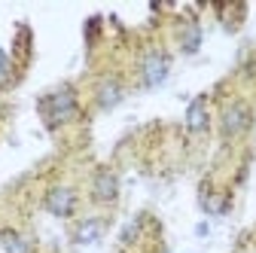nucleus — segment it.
<instances>
[{"label": "nucleus", "mask_w": 256, "mask_h": 253, "mask_svg": "<svg viewBox=\"0 0 256 253\" xmlns=\"http://www.w3.org/2000/svg\"><path fill=\"white\" fill-rule=\"evenodd\" d=\"M43 208L58 216V220H70L80 208V196H76V189L68 186V183H58L52 189H46V196H43Z\"/></svg>", "instance_id": "f03ea898"}, {"label": "nucleus", "mask_w": 256, "mask_h": 253, "mask_svg": "<svg viewBox=\"0 0 256 253\" xmlns=\"http://www.w3.org/2000/svg\"><path fill=\"white\" fill-rule=\"evenodd\" d=\"M122 98H125V88H122V82H119V80H113V76L101 80V86H98V104H101L104 110L116 107Z\"/></svg>", "instance_id": "6e6552de"}, {"label": "nucleus", "mask_w": 256, "mask_h": 253, "mask_svg": "<svg viewBox=\"0 0 256 253\" xmlns=\"http://www.w3.org/2000/svg\"><path fill=\"white\" fill-rule=\"evenodd\" d=\"M180 46H183V52H198V46H202V30H198V24H189L183 30Z\"/></svg>", "instance_id": "9b49d317"}, {"label": "nucleus", "mask_w": 256, "mask_h": 253, "mask_svg": "<svg viewBox=\"0 0 256 253\" xmlns=\"http://www.w3.org/2000/svg\"><path fill=\"white\" fill-rule=\"evenodd\" d=\"M250 125H253V113L244 101H229L226 107H222L220 113V132L222 138H241L250 132Z\"/></svg>", "instance_id": "7ed1b4c3"}, {"label": "nucleus", "mask_w": 256, "mask_h": 253, "mask_svg": "<svg viewBox=\"0 0 256 253\" xmlns=\"http://www.w3.org/2000/svg\"><path fill=\"white\" fill-rule=\"evenodd\" d=\"M76 113H80V98H76L74 86H58L40 98V116L46 122V128H52V132L74 122Z\"/></svg>", "instance_id": "f257e3e1"}, {"label": "nucleus", "mask_w": 256, "mask_h": 253, "mask_svg": "<svg viewBox=\"0 0 256 253\" xmlns=\"http://www.w3.org/2000/svg\"><path fill=\"white\" fill-rule=\"evenodd\" d=\"M104 229H107V220H104V216H82V220H76V226H74L70 238H74V244L86 247V244L101 241Z\"/></svg>", "instance_id": "423d86ee"}, {"label": "nucleus", "mask_w": 256, "mask_h": 253, "mask_svg": "<svg viewBox=\"0 0 256 253\" xmlns=\"http://www.w3.org/2000/svg\"><path fill=\"white\" fill-rule=\"evenodd\" d=\"M88 192H92V202L101 204V208L116 204V198H119V174L113 168H98L92 174V189Z\"/></svg>", "instance_id": "20e7f679"}, {"label": "nucleus", "mask_w": 256, "mask_h": 253, "mask_svg": "<svg viewBox=\"0 0 256 253\" xmlns=\"http://www.w3.org/2000/svg\"><path fill=\"white\" fill-rule=\"evenodd\" d=\"M168 70H171V58H168V52H162V49H150L146 55H144V61H140V80H144V86H162L165 80H168Z\"/></svg>", "instance_id": "39448f33"}, {"label": "nucleus", "mask_w": 256, "mask_h": 253, "mask_svg": "<svg viewBox=\"0 0 256 253\" xmlns=\"http://www.w3.org/2000/svg\"><path fill=\"white\" fill-rule=\"evenodd\" d=\"M0 247L6 253H34L30 238H24L18 229H0Z\"/></svg>", "instance_id": "1a4fd4ad"}, {"label": "nucleus", "mask_w": 256, "mask_h": 253, "mask_svg": "<svg viewBox=\"0 0 256 253\" xmlns=\"http://www.w3.org/2000/svg\"><path fill=\"white\" fill-rule=\"evenodd\" d=\"M186 128L192 134H204L210 128V113H208V104L204 98H196L189 107H186Z\"/></svg>", "instance_id": "0eeeda50"}, {"label": "nucleus", "mask_w": 256, "mask_h": 253, "mask_svg": "<svg viewBox=\"0 0 256 253\" xmlns=\"http://www.w3.org/2000/svg\"><path fill=\"white\" fill-rule=\"evenodd\" d=\"M10 76H12V68H10V58H6V52L0 49V88H4L6 82H10Z\"/></svg>", "instance_id": "f8f14e48"}, {"label": "nucleus", "mask_w": 256, "mask_h": 253, "mask_svg": "<svg viewBox=\"0 0 256 253\" xmlns=\"http://www.w3.org/2000/svg\"><path fill=\"white\" fill-rule=\"evenodd\" d=\"M144 220H146V216H134L132 223H125V229H122V235H119L122 247H132V244L140 238V232H144Z\"/></svg>", "instance_id": "9d476101"}]
</instances>
